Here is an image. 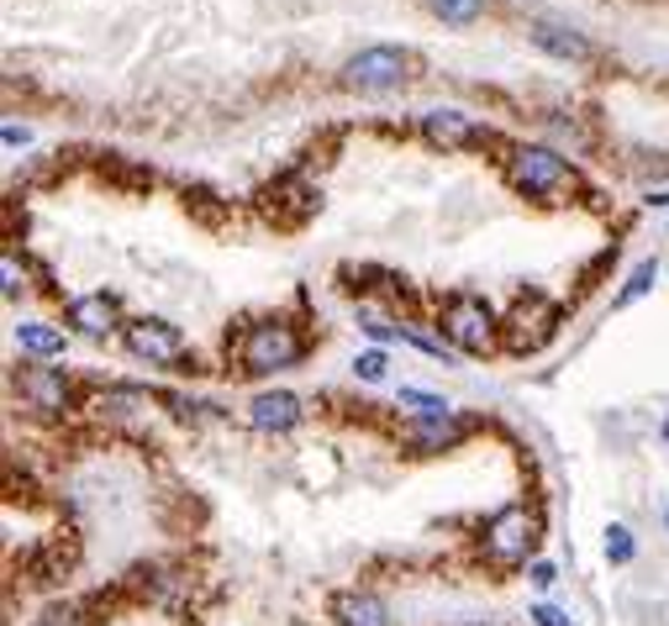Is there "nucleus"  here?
Here are the masks:
<instances>
[{"label": "nucleus", "instance_id": "1", "mask_svg": "<svg viewBox=\"0 0 669 626\" xmlns=\"http://www.w3.org/2000/svg\"><path fill=\"white\" fill-rule=\"evenodd\" d=\"M512 184L527 195H553V190H575V169L553 148H517L512 153Z\"/></svg>", "mask_w": 669, "mask_h": 626}, {"label": "nucleus", "instance_id": "2", "mask_svg": "<svg viewBox=\"0 0 669 626\" xmlns=\"http://www.w3.org/2000/svg\"><path fill=\"white\" fill-rule=\"evenodd\" d=\"M443 332H449V342H454L458 353H486L490 342H495V316H490L486 300L458 296L443 311Z\"/></svg>", "mask_w": 669, "mask_h": 626}, {"label": "nucleus", "instance_id": "3", "mask_svg": "<svg viewBox=\"0 0 669 626\" xmlns=\"http://www.w3.org/2000/svg\"><path fill=\"white\" fill-rule=\"evenodd\" d=\"M301 358V337L285 327V322H259L243 337V363L253 374H274V369H290Z\"/></svg>", "mask_w": 669, "mask_h": 626}, {"label": "nucleus", "instance_id": "4", "mask_svg": "<svg viewBox=\"0 0 669 626\" xmlns=\"http://www.w3.org/2000/svg\"><path fill=\"white\" fill-rule=\"evenodd\" d=\"M533 542H538V516L522 506H506L486 527V553L495 564H522L533 553Z\"/></svg>", "mask_w": 669, "mask_h": 626}, {"label": "nucleus", "instance_id": "5", "mask_svg": "<svg viewBox=\"0 0 669 626\" xmlns=\"http://www.w3.org/2000/svg\"><path fill=\"white\" fill-rule=\"evenodd\" d=\"M406 74H411V53H401V48H359L343 69V80L354 89H391Z\"/></svg>", "mask_w": 669, "mask_h": 626}, {"label": "nucleus", "instance_id": "6", "mask_svg": "<svg viewBox=\"0 0 669 626\" xmlns=\"http://www.w3.org/2000/svg\"><path fill=\"white\" fill-rule=\"evenodd\" d=\"M127 353L132 358H148V363H175V358L184 353V337L169 322H127Z\"/></svg>", "mask_w": 669, "mask_h": 626}, {"label": "nucleus", "instance_id": "7", "mask_svg": "<svg viewBox=\"0 0 669 626\" xmlns=\"http://www.w3.org/2000/svg\"><path fill=\"white\" fill-rule=\"evenodd\" d=\"M422 137H427V143H438V148H469V143H480L486 132L464 117V111H427V117H422Z\"/></svg>", "mask_w": 669, "mask_h": 626}, {"label": "nucleus", "instance_id": "8", "mask_svg": "<svg viewBox=\"0 0 669 626\" xmlns=\"http://www.w3.org/2000/svg\"><path fill=\"white\" fill-rule=\"evenodd\" d=\"M248 421H253L259 432H290V426L301 421V400H296L290 389H270V395H259V400L248 406Z\"/></svg>", "mask_w": 669, "mask_h": 626}, {"label": "nucleus", "instance_id": "9", "mask_svg": "<svg viewBox=\"0 0 669 626\" xmlns=\"http://www.w3.org/2000/svg\"><path fill=\"white\" fill-rule=\"evenodd\" d=\"M548 332H553V305H543V300L533 296V300H522L517 311H512V337H506V342H512L517 353H527V348H538V342H543Z\"/></svg>", "mask_w": 669, "mask_h": 626}, {"label": "nucleus", "instance_id": "10", "mask_svg": "<svg viewBox=\"0 0 669 626\" xmlns=\"http://www.w3.org/2000/svg\"><path fill=\"white\" fill-rule=\"evenodd\" d=\"M533 43L543 48V53H553V59H564V63H585L596 48L580 37V32L570 27H553V22H533Z\"/></svg>", "mask_w": 669, "mask_h": 626}, {"label": "nucleus", "instance_id": "11", "mask_svg": "<svg viewBox=\"0 0 669 626\" xmlns=\"http://www.w3.org/2000/svg\"><path fill=\"white\" fill-rule=\"evenodd\" d=\"M69 322H74V332H85V337H106V332L117 327V305L106 296H80L69 305Z\"/></svg>", "mask_w": 669, "mask_h": 626}, {"label": "nucleus", "instance_id": "12", "mask_svg": "<svg viewBox=\"0 0 669 626\" xmlns=\"http://www.w3.org/2000/svg\"><path fill=\"white\" fill-rule=\"evenodd\" d=\"M22 395H27L32 406H48V411H53V406H63V400H69V380L37 363V369H27V374H22Z\"/></svg>", "mask_w": 669, "mask_h": 626}, {"label": "nucleus", "instance_id": "13", "mask_svg": "<svg viewBox=\"0 0 669 626\" xmlns=\"http://www.w3.org/2000/svg\"><path fill=\"white\" fill-rule=\"evenodd\" d=\"M333 611H337V626H391L385 605L374 595H337Z\"/></svg>", "mask_w": 669, "mask_h": 626}, {"label": "nucleus", "instance_id": "14", "mask_svg": "<svg viewBox=\"0 0 669 626\" xmlns=\"http://www.w3.org/2000/svg\"><path fill=\"white\" fill-rule=\"evenodd\" d=\"M16 342H22V353H37V358H59L63 353V332L43 327V322H22V327H16Z\"/></svg>", "mask_w": 669, "mask_h": 626}, {"label": "nucleus", "instance_id": "15", "mask_svg": "<svg viewBox=\"0 0 669 626\" xmlns=\"http://www.w3.org/2000/svg\"><path fill=\"white\" fill-rule=\"evenodd\" d=\"M411 437H417L422 447H449V443H458V437H464V421L427 417V421H417V426H411Z\"/></svg>", "mask_w": 669, "mask_h": 626}, {"label": "nucleus", "instance_id": "16", "mask_svg": "<svg viewBox=\"0 0 669 626\" xmlns=\"http://www.w3.org/2000/svg\"><path fill=\"white\" fill-rule=\"evenodd\" d=\"M654 279H659V264H654V258H643V264L633 268V274H628V285H622V290L611 296V305H617V311H622V305H633V300H638L643 290L654 285Z\"/></svg>", "mask_w": 669, "mask_h": 626}, {"label": "nucleus", "instance_id": "17", "mask_svg": "<svg viewBox=\"0 0 669 626\" xmlns=\"http://www.w3.org/2000/svg\"><path fill=\"white\" fill-rule=\"evenodd\" d=\"M443 22H454V27H464V22H475L480 11H486V0H427Z\"/></svg>", "mask_w": 669, "mask_h": 626}, {"label": "nucleus", "instance_id": "18", "mask_svg": "<svg viewBox=\"0 0 669 626\" xmlns=\"http://www.w3.org/2000/svg\"><path fill=\"white\" fill-rule=\"evenodd\" d=\"M401 406H411V411H417V421L449 417V400H443V395H422V389H401Z\"/></svg>", "mask_w": 669, "mask_h": 626}, {"label": "nucleus", "instance_id": "19", "mask_svg": "<svg viewBox=\"0 0 669 626\" xmlns=\"http://www.w3.org/2000/svg\"><path fill=\"white\" fill-rule=\"evenodd\" d=\"M385 363H391V358L380 353V348H369V353H359V358H354V374L374 385V380H385Z\"/></svg>", "mask_w": 669, "mask_h": 626}, {"label": "nucleus", "instance_id": "20", "mask_svg": "<svg viewBox=\"0 0 669 626\" xmlns=\"http://www.w3.org/2000/svg\"><path fill=\"white\" fill-rule=\"evenodd\" d=\"M633 553H638V547H633V532H628V527H611L607 532V558L611 564H628Z\"/></svg>", "mask_w": 669, "mask_h": 626}, {"label": "nucleus", "instance_id": "21", "mask_svg": "<svg viewBox=\"0 0 669 626\" xmlns=\"http://www.w3.org/2000/svg\"><path fill=\"white\" fill-rule=\"evenodd\" d=\"M533 622L538 626H575V616L559 611V605H533Z\"/></svg>", "mask_w": 669, "mask_h": 626}, {"label": "nucleus", "instance_id": "22", "mask_svg": "<svg viewBox=\"0 0 669 626\" xmlns=\"http://www.w3.org/2000/svg\"><path fill=\"white\" fill-rule=\"evenodd\" d=\"M0 274H5V296H16V290H22V268H16V258H11V253H5Z\"/></svg>", "mask_w": 669, "mask_h": 626}, {"label": "nucleus", "instance_id": "23", "mask_svg": "<svg viewBox=\"0 0 669 626\" xmlns=\"http://www.w3.org/2000/svg\"><path fill=\"white\" fill-rule=\"evenodd\" d=\"M553 579H559V568L553 564H533V585H538V590H548Z\"/></svg>", "mask_w": 669, "mask_h": 626}, {"label": "nucleus", "instance_id": "24", "mask_svg": "<svg viewBox=\"0 0 669 626\" xmlns=\"http://www.w3.org/2000/svg\"><path fill=\"white\" fill-rule=\"evenodd\" d=\"M27 143V127H5V148H22Z\"/></svg>", "mask_w": 669, "mask_h": 626}, {"label": "nucleus", "instance_id": "25", "mask_svg": "<svg viewBox=\"0 0 669 626\" xmlns=\"http://www.w3.org/2000/svg\"><path fill=\"white\" fill-rule=\"evenodd\" d=\"M665 443H669V421H665Z\"/></svg>", "mask_w": 669, "mask_h": 626}]
</instances>
